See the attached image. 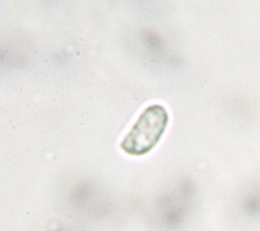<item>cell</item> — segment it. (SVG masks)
I'll return each mask as SVG.
<instances>
[{
    "label": "cell",
    "mask_w": 260,
    "mask_h": 231,
    "mask_svg": "<svg viewBox=\"0 0 260 231\" xmlns=\"http://www.w3.org/2000/svg\"><path fill=\"white\" fill-rule=\"evenodd\" d=\"M168 120V112L163 106L157 104L149 106L123 140L121 148L126 153L135 156L149 153L159 143Z\"/></svg>",
    "instance_id": "cell-1"
}]
</instances>
